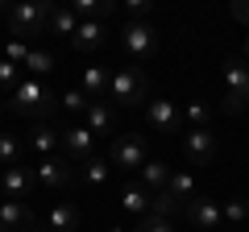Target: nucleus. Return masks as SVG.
Listing matches in <instances>:
<instances>
[{"mask_svg":"<svg viewBox=\"0 0 249 232\" xmlns=\"http://www.w3.org/2000/svg\"><path fill=\"white\" fill-rule=\"evenodd\" d=\"M71 13L79 21H96V25H104V21L116 13V4H112V0H75Z\"/></svg>","mask_w":249,"mask_h":232,"instance_id":"f3484780","label":"nucleus"},{"mask_svg":"<svg viewBox=\"0 0 249 232\" xmlns=\"http://www.w3.org/2000/svg\"><path fill=\"white\" fill-rule=\"evenodd\" d=\"M150 212H154V215H162V220H170V224H175V220H178V215H183V212H187V207H183V203H178V199H175V195H166V191H158V195H154V199H150Z\"/></svg>","mask_w":249,"mask_h":232,"instance_id":"b1692460","label":"nucleus"},{"mask_svg":"<svg viewBox=\"0 0 249 232\" xmlns=\"http://www.w3.org/2000/svg\"><path fill=\"white\" fill-rule=\"evenodd\" d=\"M129 17H133V21H145V17H150V4H145V0H133V4H129Z\"/></svg>","mask_w":249,"mask_h":232,"instance_id":"f704fd0d","label":"nucleus"},{"mask_svg":"<svg viewBox=\"0 0 249 232\" xmlns=\"http://www.w3.org/2000/svg\"><path fill=\"white\" fill-rule=\"evenodd\" d=\"M108 162L121 170H142L150 162L145 158V137L142 133H116L112 145H108Z\"/></svg>","mask_w":249,"mask_h":232,"instance_id":"423d86ee","label":"nucleus"},{"mask_svg":"<svg viewBox=\"0 0 249 232\" xmlns=\"http://www.w3.org/2000/svg\"><path fill=\"white\" fill-rule=\"evenodd\" d=\"M241 58H245V63H249V33H245V46H241Z\"/></svg>","mask_w":249,"mask_h":232,"instance_id":"c9c22d12","label":"nucleus"},{"mask_svg":"<svg viewBox=\"0 0 249 232\" xmlns=\"http://www.w3.org/2000/svg\"><path fill=\"white\" fill-rule=\"evenodd\" d=\"M145 120H150V129H158V133H178V129H183V112L175 108V99H150V104H145Z\"/></svg>","mask_w":249,"mask_h":232,"instance_id":"f8f14e48","label":"nucleus"},{"mask_svg":"<svg viewBox=\"0 0 249 232\" xmlns=\"http://www.w3.org/2000/svg\"><path fill=\"white\" fill-rule=\"evenodd\" d=\"M216 133L212 129H187V137H183V153H187V162L191 166H208V162L216 158Z\"/></svg>","mask_w":249,"mask_h":232,"instance_id":"9d476101","label":"nucleus"},{"mask_svg":"<svg viewBox=\"0 0 249 232\" xmlns=\"http://www.w3.org/2000/svg\"><path fill=\"white\" fill-rule=\"evenodd\" d=\"M150 199H154V191H145L142 182H124L121 187V203L133 215H150Z\"/></svg>","mask_w":249,"mask_h":232,"instance_id":"a211bd4d","label":"nucleus"},{"mask_svg":"<svg viewBox=\"0 0 249 232\" xmlns=\"http://www.w3.org/2000/svg\"><path fill=\"white\" fill-rule=\"evenodd\" d=\"M137 174H142L137 182H142L145 191H154V195H158V191H166V182H170V166H166V162H145Z\"/></svg>","mask_w":249,"mask_h":232,"instance_id":"aec40b11","label":"nucleus"},{"mask_svg":"<svg viewBox=\"0 0 249 232\" xmlns=\"http://www.w3.org/2000/svg\"><path fill=\"white\" fill-rule=\"evenodd\" d=\"M0 17H9V9H4V4H0Z\"/></svg>","mask_w":249,"mask_h":232,"instance_id":"4c0bfd02","label":"nucleus"},{"mask_svg":"<svg viewBox=\"0 0 249 232\" xmlns=\"http://www.w3.org/2000/svg\"><path fill=\"white\" fill-rule=\"evenodd\" d=\"M183 120H187V129H212V108L204 99H191L183 108Z\"/></svg>","mask_w":249,"mask_h":232,"instance_id":"bb28decb","label":"nucleus"},{"mask_svg":"<svg viewBox=\"0 0 249 232\" xmlns=\"http://www.w3.org/2000/svg\"><path fill=\"white\" fill-rule=\"evenodd\" d=\"M54 108H58V91H54L50 83L34 79V75H25V79L13 87V96H9V112H17V116L42 120V116H50Z\"/></svg>","mask_w":249,"mask_h":232,"instance_id":"f257e3e1","label":"nucleus"},{"mask_svg":"<svg viewBox=\"0 0 249 232\" xmlns=\"http://www.w3.org/2000/svg\"><path fill=\"white\" fill-rule=\"evenodd\" d=\"M34 179H37V191H62V187H71L75 166L62 153H54V158H42L34 166Z\"/></svg>","mask_w":249,"mask_h":232,"instance_id":"6e6552de","label":"nucleus"},{"mask_svg":"<svg viewBox=\"0 0 249 232\" xmlns=\"http://www.w3.org/2000/svg\"><path fill=\"white\" fill-rule=\"evenodd\" d=\"M232 17H237L241 25H245V33H249V0H237V4H232Z\"/></svg>","mask_w":249,"mask_h":232,"instance_id":"72a5a7b5","label":"nucleus"},{"mask_svg":"<svg viewBox=\"0 0 249 232\" xmlns=\"http://www.w3.org/2000/svg\"><path fill=\"white\" fill-rule=\"evenodd\" d=\"M50 33H62V37H75V29H79V17H75L71 9H58L54 4V13H50Z\"/></svg>","mask_w":249,"mask_h":232,"instance_id":"a878e982","label":"nucleus"},{"mask_svg":"<svg viewBox=\"0 0 249 232\" xmlns=\"http://www.w3.org/2000/svg\"><path fill=\"white\" fill-rule=\"evenodd\" d=\"M158 29L150 25V21H124V29H121V46H124V54L133 58V63H150L154 54H158Z\"/></svg>","mask_w":249,"mask_h":232,"instance_id":"20e7f679","label":"nucleus"},{"mask_svg":"<svg viewBox=\"0 0 249 232\" xmlns=\"http://www.w3.org/2000/svg\"><path fill=\"white\" fill-rule=\"evenodd\" d=\"M58 149H62V158L71 162V166H83L88 158H96V137H91L88 125H71V129L58 133Z\"/></svg>","mask_w":249,"mask_h":232,"instance_id":"0eeeda50","label":"nucleus"},{"mask_svg":"<svg viewBox=\"0 0 249 232\" xmlns=\"http://www.w3.org/2000/svg\"><path fill=\"white\" fill-rule=\"evenodd\" d=\"M46 224H50L54 232H79L83 212H79L75 203H54V207H50V215H46Z\"/></svg>","mask_w":249,"mask_h":232,"instance_id":"dca6fc26","label":"nucleus"},{"mask_svg":"<svg viewBox=\"0 0 249 232\" xmlns=\"http://www.w3.org/2000/svg\"><path fill=\"white\" fill-rule=\"evenodd\" d=\"M21 79H25V71H21L17 63H9V58H0V91L13 96V87H17Z\"/></svg>","mask_w":249,"mask_h":232,"instance_id":"c756f323","label":"nucleus"},{"mask_svg":"<svg viewBox=\"0 0 249 232\" xmlns=\"http://www.w3.org/2000/svg\"><path fill=\"white\" fill-rule=\"evenodd\" d=\"M133 232H175V224L150 212V215H142V220H137V228H133Z\"/></svg>","mask_w":249,"mask_h":232,"instance_id":"2f4dec72","label":"nucleus"},{"mask_svg":"<svg viewBox=\"0 0 249 232\" xmlns=\"http://www.w3.org/2000/svg\"><path fill=\"white\" fill-rule=\"evenodd\" d=\"M88 104H91V99L83 96L79 87H71V91H62V96H58V108H62V112H71V116H83Z\"/></svg>","mask_w":249,"mask_h":232,"instance_id":"c85d7f7f","label":"nucleus"},{"mask_svg":"<svg viewBox=\"0 0 249 232\" xmlns=\"http://www.w3.org/2000/svg\"><path fill=\"white\" fill-rule=\"evenodd\" d=\"M54 66H58V63H54L50 50H29V58H25V66H21V71H29V75L37 79V75H50Z\"/></svg>","mask_w":249,"mask_h":232,"instance_id":"cd10ccee","label":"nucleus"},{"mask_svg":"<svg viewBox=\"0 0 249 232\" xmlns=\"http://www.w3.org/2000/svg\"><path fill=\"white\" fill-rule=\"evenodd\" d=\"M108 174H112V162H108V158H88L79 166V179L88 182V187H104Z\"/></svg>","mask_w":249,"mask_h":232,"instance_id":"4be33fe9","label":"nucleus"},{"mask_svg":"<svg viewBox=\"0 0 249 232\" xmlns=\"http://www.w3.org/2000/svg\"><path fill=\"white\" fill-rule=\"evenodd\" d=\"M108 83H112V75L104 71V66H83L79 75V91L96 104V99H108Z\"/></svg>","mask_w":249,"mask_h":232,"instance_id":"2eb2a0df","label":"nucleus"},{"mask_svg":"<svg viewBox=\"0 0 249 232\" xmlns=\"http://www.w3.org/2000/svg\"><path fill=\"white\" fill-rule=\"evenodd\" d=\"M220 212H224V224H237V228L249 224V203H245V199H229Z\"/></svg>","mask_w":249,"mask_h":232,"instance_id":"7c9ffc66","label":"nucleus"},{"mask_svg":"<svg viewBox=\"0 0 249 232\" xmlns=\"http://www.w3.org/2000/svg\"><path fill=\"white\" fill-rule=\"evenodd\" d=\"M249 104V63L241 54L224 58V112H241Z\"/></svg>","mask_w":249,"mask_h":232,"instance_id":"39448f33","label":"nucleus"},{"mask_svg":"<svg viewBox=\"0 0 249 232\" xmlns=\"http://www.w3.org/2000/svg\"><path fill=\"white\" fill-rule=\"evenodd\" d=\"M37 215L29 212V203H17V199H4L0 203V232H34Z\"/></svg>","mask_w":249,"mask_h":232,"instance_id":"ddd939ff","label":"nucleus"},{"mask_svg":"<svg viewBox=\"0 0 249 232\" xmlns=\"http://www.w3.org/2000/svg\"><path fill=\"white\" fill-rule=\"evenodd\" d=\"M0 191H4V199H17V203H29V195L37 191L34 166H9V170H0Z\"/></svg>","mask_w":249,"mask_h":232,"instance_id":"1a4fd4ad","label":"nucleus"},{"mask_svg":"<svg viewBox=\"0 0 249 232\" xmlns=\"http://www.w3.org/2000/svg\"><path fill=\"white\" fill-rule=\"evenodd\" d=\"M166 195H175L178 203H191V199H196V179H191V174H187V170H170V182H166Z\"/></svg>","mask_w":249,"mask_h":232,"instance_id":"412c9836","label":"nucleus"},{"mask_svg":"<svg viewBox=\"0 0 249 232\" xmlns=\"http://www.w3.org/2000/svg\"><path fill=\"white\" fill-rule=\"evenodd\" d=\"M29 145H34L37 162H42V158H54V149H58V133H54V129H46V125H37L34 137H29Z\"/></svg>","mask_w":249,"mask_h":232,"instance_id":"5701e85b","label":"nucleus"},{"mask_svg":"<svg viewBox=\"0 0 249 232\" xmlns=\"http://www.w3.org/2000/svg\"><path fill=\"white\" fill-rule=\"evenodd\" d=\"M83 125L91 129V137H116V108L108 99H96L83 112Z\"/></svg>","mask_w":249,"mask_h":232,"instance_id":"4468645a","label":"nucleus"},{"mask_svg":"<svg viewBox=\"0 0 249 232\" xmlns=\"http://www.w3.org/2000/svg\"><path fill=\"white\" fill-rule=\"evenodd\" d=\"M108 104L112 108H145L150 104V75L142 66H121L108 83Z\"/></svg>","mask_w":249,"mask_h":232,"instance_id":"f03ea898","label":"nucleus"},{"mask_svg":"<svg viewBox=\"0 0 249 232\" xmlns=\"http://www.w3.org/2000/svg\"><path fill=\"white\" fill-rule=\"evenodd\" d=\"M183 215L196 224L199 232H212V228H220V224H224L220 203H216V199H208V195H196L191 203H187V212H183Z\"/></svg>","mask_w":249,"mask_h":232,"instance_id":"9b49d317","label":"nucleus"},{"mask_svg":"<svg viewBox=\"0 0 249 232\" xmlns=\"http://www.w3.org/2000/svg\"><path fill=\"white\" fill-rule=\"evenodd\" d=\"M50 13H54V4H42V0H21V4H13V9H9V33L17 37V42H29V37L46 33Z\"/></svg>","mask_w":249,"mask_h":232,"instance_id":"7ed1b4c3","label":"nucleus"},{"mask_svg":"<svg viewBox=\"0 0 249 232\" xmlns=\"http://www.w3.org/2000/svg\"><path fill=\"white\" fill-rule=\"evenodd\" d=\"M104 33H108V29L96 25V21H79V29H75L71 46H75L79 54H88V50H96V46H104Z\"/></svg>","mask_w":249,"mask_h":232,"instance_id":"6ab92c4d","label":"nucleus"},{"mask_svg":"<svg viewBox=\"0 0 249 232\" xmlns=\"http://www.w3.org/2000/svg\"><path fill=\"white\" fill-rule=\"evenodd\" d=\"M21 153H25L21 137H13V133H0V170H9V166H21Z\"/></svg>","mask_w":249,"mask_h":232,"instance_id":"393cba45","label":"nucleus"},{"mask_svg":"<svg viewBox=\"0 0 249 232\" xmlns=\"http://www.w3.org/2000/svg\"><path fill=\"white\" fill-rule=\"evenodd\" d=\"M4 58H9V63H17V66H25L29 46H25V42H17V37H9V46H4Z\"/></svg>","mask_w":249,"mask_h":232,"instance_id":"473e14b6","label":"nucleus"},{"mask_svg":"<svg viewBox=\"0 0 249 232\" xmlns=\"http://www.w3.org/2000/svg\"><path fill=\"white\" fill-rule=\"evenodd\" d=\"M34 232H54V228H50V224H42V220H37V224H34Z\"/></svg>","mask_w":249,"mask_h":232,"instance_id":"e433bc0d","label":"nucleus"},{"mask_svg":"<svg viewBox=\"0 0 249 232\" xmlns=\"http://www.w3.org/2000/svg\"><path fill=\"white\" fill-rule=\"evenodd\" d=\"M0 203H4V191H0Z\"/></svg>","mask_w":249,"mask_h":232,"instance_id":"58836bf2","label":"nucleus"}]
</instances>
